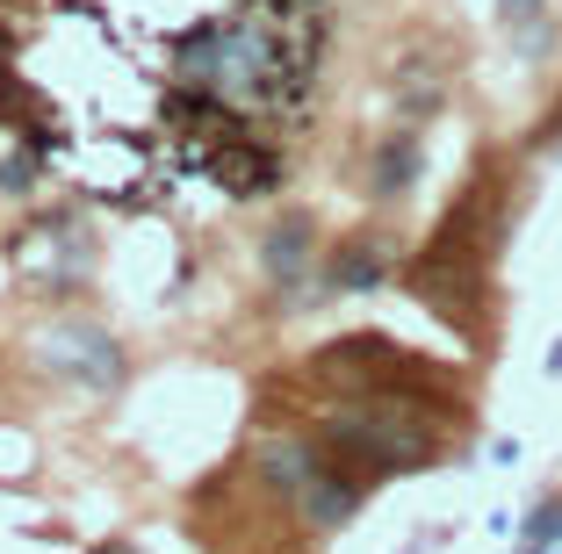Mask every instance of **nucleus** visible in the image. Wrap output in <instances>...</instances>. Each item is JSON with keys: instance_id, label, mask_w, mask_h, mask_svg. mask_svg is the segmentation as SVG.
I'll use <instances>...</instances> for the list:
<instances>
[{"instance_id": "f257e3e1", "label": "nucleus", "mask_w": 562, "mask_h": 554, "mask_svg": "<svg viewBox=\"0 0 562 554\" xmlns=\"http://www.w3.org/2000/svg\"><path fill=\"white\" fill-rule=\"evenodd\" d=\"M325 440L339 461H353V468H426L432 461V425L418 418L412 404H397V396H368V404H347V410H331L325 425Z\"/></svg>"}, {"instance_id": "f03ea898", "label": "nucleus", "mask_w": 562, "mask_h": 554, "mask_svg": "<svg viewBox=\"0 0 562 554\" xmlns=\"http://www.w3.org/2000/svg\"><path fill=\"white\" fill-rule=\"evenodd\" d=\"M36 360H44V375L80 382V389H116L123 382V346L101 325H72V317L36 339Z\"/></svg>"}, {"instance_id": "7ed1b4c3", "label": "nucleus", "mask_w": 562, "mask_h": 554, "mask_svg": "<svg viewBox=\"0 0 562 554\" xmlns=\"http://www.w3.org/2000/svg\"><path fill=\"white\" fill-rule=\"evenodd\" d=\"M311 245H317V224H311L303 210H289V216H281V224L260 238V267H267V281H274L281 295L303 289V274H311V260H317Z\"/></svg>"}, {"instance_id": "20e7f679", "label": "nucleus", "mask_w": 562, "mask_h": 554, "mask_svg": "<svg viewBox=\"0 0 562 554\" xmlns=\"http://www.w3.org/2000/svg\"><path fill=\"white\" fill-rule=\"evenodd\" d=\"M252 468H260V483L274 489V497H289V505H303V489L325 475V461H317V446L303 440V432H281V440H260V454H252Z\"/></svg>"}, {"instance_id": "39448f33", "label": "nucleus", "mask_w": 562, "mask_h": 554, "mask_svg": "<svg viewBox=\"0 0 562 554\" xmlns=\"http://www.w3.org/2000/svg\"><path fill=\"white\" fill-rule=\"evenodd\" d=\"M418 173H426V145H418L412 131L382 137L375 173H368V195H375V202H397V195H412V188H418Z\"/></svg>"}, {"instance_id": "423d86ee", "label": "nucleus", "mask_w": 562, "mask_h": 554, "mask_svg": "<svg viewBox=\"0 0 562 554\" xmlns=\"http://www.w3.org/2000/svg\"><path fill=\"white\" fill-rule=\"evenodd\" d=\"M390 274H397V252H390V245H382V238H353L347 252H339V260L325 267V281H331V289H339V295L382 289V281H390Z\"/></svg>"}, {"instance_id": "0eeeda50", "label": "nucleus", "mask_w": 562, "mask_h": 554, "mask_svg": "<svg viewBox=\"0 0 562 554\" xmlns=\"http://www.w3.org/2000/svg\"><path fill=\"white\" fill-rule=\"evenodd\" d=\"M353 511H361V483H353V475H339V468H325L311 489H303V519H311L317 533H331V525H347Z\"/></svg>"}, {"instance_id": "6e6552de", "label": "nucleus", "mask_w": 562, "mask_h": 554, "mask_svg": "<svg viewBox=\"0 0 562 554\" xmlns=\"http://www.w3.org/2000/svg\"><path fill=\"white\" fill-rule=\"evenodd\" d=\"M497 22H505V44L519 58H541L555 44V22H548V0H497Z\"/></svg>"}, {"instance_id": "1a4fd4ad", "label": "nucleus", "mask_w": 562, "mask_h": 554, "mask_svg": "<svg viewBox=\"0 0 562 554\" xmlns=\"http://www.w3.org/2000/svg\"><path fill=\"white\" fill-rule=\"evenodd\" d=\"M519 540H527V547H541V554L555 547V540H562V497H548V505L533 511L527 525H519Z\"/></svg>"}, {"instance_id": "9d476101", "label": "nucleus", "mask_w": 562, "mask_h": 554, "mask_svg": "<svg viewBox=\"0 0 562 554\" xmlns=\"http://www.w3.org/2000/svg\"><path fill=\"white\" fill-rule=\"evenodd\" d=\"M36 166H44V159H30V151H15V159H0V188H8V195H30Z\"/></svg>"}, {"instance_id": "9b49d317", "label": "nucleus", "mask_w": 562, "mask_h": 554, "mask_svg": "<svg viewBox=\"0 0 562 554\" xmlns=\"http://www.w3.org/2000/svg\"><path fill=\"white\" fill-rule=\"evenodd\" d=\"M94 554H137V547H131V540H109V547H94Z\"/></svg>"}, {"instance_id": "f8f14e48", "label": "nucleus", "mask_w": 562, "mask_h": 554, "mask_svg": "<svg viewBox=\"0 0 562 554\" xmlns=\"http://www.w3.org/2000/svg\"><path fill=\"white\" fill-rule=\"evenodd\" d=\"M519 554H541V547H519Z\"/></svg>"}]
</instances>
